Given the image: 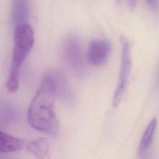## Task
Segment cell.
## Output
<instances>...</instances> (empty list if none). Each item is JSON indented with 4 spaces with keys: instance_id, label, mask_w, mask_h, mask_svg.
Segmentation results:
<instances>
[{
    "instance_id": "1",
    "label": "cell",
    "mask_w": 159,
    "mask_h": 159,
    "mask_svg": "<svg viewBox=\"0 0 159 159\" xmlns=\"http://www.w3.org/2000/svg\"><path fill=\"white\" fill-rule=\"evenodd\" d=\"M54 98L39 88L27 111V120L35 130L51 135H57L59 125L56 116Z\"/></svg>"
},
{
    "instance_id": "2",
    "label": "cell",
    "mask_w": 159,
    "mask_h": 159,
    "mask_svg": "<svg viewBox=\"0 0 159 159\" xmlns=\"http://www.w3.org/2000/svg\"><path fill=\"white\" fill-rule=\"evenodd\" d=\"M34 43V30L29 24H21L15 27L12 63L6 83L7 89L11 93H16L18 89L19 70Z\"/></svg>"
},
{
    "instance_id": "3",
    "label": "cell",
    "mask_w": 159,
    "mask_h": 159,
    "mask_svg": "<svg viewBox=\"0 0 159 159\" xmlns=\"http://www.w3.org/2000/svg\"><path fill=\"white\" fill-rule=\"evenodd\" d=\"M39 88L54 99L70 101L73 98V93L66 78L57 69H51L44 74Z\"/></svg>"
},
{
    "instance_id": "4",
    "label": "cell",
    "mask_w": 159,
    "mask_h": 159,
    "mask_svg": "<svg viewBox=\"0 0 159 159\" xmlns=\"http://www.w3.org/2000/svg\"><path fill=\"white\" fill-rule=\"evenodd\" d=\"M63 54L68 66L73 73L78 76H84L86 66L84 54L79 39L75 36H69L63 45Z\"/></svg>"
},
{
    "instance_id": "5",
    "label": "cell",
    "mask_w": 159,
    "mask_h": 159,
    "mask_svg": "<svg viewBox=\"0 0 159 159\" xmlns=\"http://www.w3.org/2000/svg\"><path fill=\"white\" fill-rule=\"evenodd\" d=\"M120 43L122 47L121 64L119 80L112 99L114 107H117L122 99L132 68L131 48L129 40L123 35L120 37Z\"/></svg>"
},
{
    "instance_id": "6",
    "label": "cell",
    "mask_w": 159,
    "mask_h": 159,
    "mask_svg": "<svg viewBox=\"0 0 159 159\" xmlns=\"http://www.w3.org/2000/svg\"><path fill=\"white\" fill-rule=\"evenodd\" d=\"M111 48V44L107 40H92L88 48V61L94 66L102 65L107 60Z\"/></svg>"
},
{
    "instance_id": "7",
    "label": "cell",
    "mask_w": 159,
    "mask_h": 159,
    "mask_svg": "<svg viewBox=\"0 0 159 159\" xmlns=\"http://www.w3.org/2000/svg\"><path fill=\"white\" fill-rule=\"evenodd\" d=\"M30 14V0H12L11 20L14 28L27 24Z\"/></svg>"
},
{
    "instance_id": "8",
    "label": "cell",
    "mask_w": 159,
    "mask_h": 159,
    "mask_svg": "<svg viewBox=\"0 0 159 159\" xmlns=\"http://www.w3.org/2000/svg\"><path fill=\"white\" fill-rule=\"evenodd\" d=\"M27 150L35 159H52L48 140L41 137L32 140L27 145Z\"/></svg>"
},
{
    "instance_id": "9",
    "label": "cell",
    "mask_w": 159,
    "mask_h": 159,
    "mask_svg": "<svg viewBox=\"0 0 159 159\" xmlns=\"http://www.w3.org/2000/svg\"><path fill=\"white\" fill-rule=\"evenodd\" d=\"M25 145L24 140L14 137L5 132H0V152L11 153L22 150Z\"/></svg>"
},
{
    "instance_id": "10",
    "label": "cell",
    "mask_w": 159,
    "mask_h": 159,
    "mask_svg": "<svg viewBox=\"0 0 159 159\" xmlns=\"http://www.w3.org/2000/svg\"><path fill=\"white\" fill-rule=\"evenodd\" d=\"M157 127V120L156 118H153L148 124L140 139L138 147V153L140 157L143 158L145 156L146 152L151 145Z\"/></svg>"
},
{
    "instance_id": "11",
    "label": "cell",
    "mask_w": 159,
    "mask_h": 159,
    "mask_svg": "<svg viewBox=\"0 0 159 159\" xmlns=\"http://www.w3.org/2000/svg\"><path fill=\"white\" fill-rule=\"evenodd\" d=\"M147 4L153 10H155L158 8V1L157 0H145Z\"/></svg>"
},
{
    "instance_id": "12",
    "label": "cell",
    "mask_w": 159,
    "mask_h": 159,
    "mask_svg": "<svg viewBox=\"0 0 159 159\" xmlns=\"http://www.w3.org/2000/svg\"><path fill=\"white\" fill-rule=\"evenodd\" d=\"M136 2H137V0H128V2L130 7H135L136 4Z\"/></svg>"
}]
</instances>
